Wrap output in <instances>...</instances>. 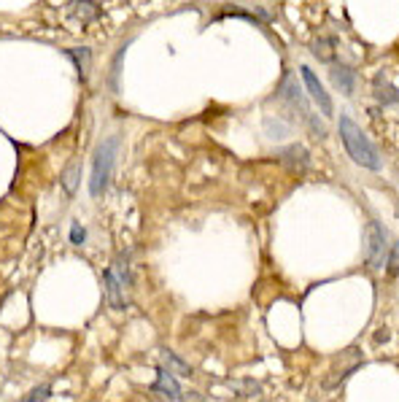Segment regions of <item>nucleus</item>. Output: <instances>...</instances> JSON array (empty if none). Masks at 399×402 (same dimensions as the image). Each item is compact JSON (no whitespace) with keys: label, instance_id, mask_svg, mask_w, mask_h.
<instances>
[{"label":"nucleus","instance_id":"6e6552de","mask_svg":"<svg viewBox=\"0 0 399 402\" xmlns=\"http://www.w3.org/2000/svg\"><path fill=\"white\" fill-rule=\"evenodd\" d=\"M152 389L156 394H165L167 400H181V389H178V381L165 370V368H156V381L152 383Z\"/></svg>","mask_w":399,"mask_h":402},{"label":"nucleus","instance_id":"f257e3e1","mask_svg":"<svg viewBox=\"0 0 399 402\" xmlns=\"http://www.w3.org/2000/svg\"><path fill=\"white\" fill-rule=\"evenodd\" d=\"M340 138H342V146H345L348 157H351L356 165H362V168H367V170H380L383 159L378 154L375 143L362 132V127L354 122L351 117H345V114L340 117Z\"/></svg>","mask_w":399,"mask_h":402},{"label":"nucleus","instance_id":"4468645a","mask_svg":"<svg viewBox=\"0 0 399 402\" xmlns=\"http://www.w3.org/2000/svg\"><path fill=\"white\" fill-rule=\"evenodd\" d=\"M159 359H162L165 365H170L173 370L184 372V375H192V368H189L186 362H181V359H178V356H176L173 351H167V348H162V351H159Z\"/></svg>","mask_w":399,"mask_h":402},{"label":"nucleus","instance_id":"ddd939ff","mask_svg":"<svg viewBox=\"0 0 399 402\" xmlns=\"http://www.w3.org/2000/svg\"><path fill=\"white\" fill-rule=\"evenodd\" d=\"M62 186H65L68 194H76V189H79V165H76V162H70V165L65 168V173H62Z\"/></svg>","mask_w":399,"mask_h":402},{"label":"nucleus","instance_id":"20e7f679","mask_svg":"<svg viewBox=\"0 0 399 402\" xmlns=\"http://www.w3.org/2000/svg\"><path fill=\"white\" fill-rule=\"evenodd\" d=\"M303 81H305V87H307V92H310V97L316 100V105L321 108V114L324 117H332V100H329V92L321 87V81H318V76L307 68V65H303Z\"/></svg>","mask_w":399,"mask_h":402},{"label":"nucleus","instance_id":"f03ea898","mask_svg":"<svg viewBox=\"0 0 399 402\" xmlns=\"http://www.w3.org/2000/svg\"><path fill=\"white\" fill-rule=\"evenodd\" d=\"M116 149H119V138L111 135L105 138L97 152H94V162H92V181H90V192L94 197L103 194L108 184H111V176H114V165H116Z\"/></svg>","mask_w":399,"mask_h":402},{"label":"nucleus","instance_id":"423d86ee","mask_svg":"<svg viewBox=\"0 0 399 402\" xmlns=\"http://www.w3.org/2000/svg\"><path fill=\"white\" fill-rule=\"evenodd\" d=\"M329 79H332V84H335L342 94H351L354 92V84H356V70H354L351 65L335 62V65L329 68Z\"/></svg>","mask_w":399,"mask_h":402},{"label":"nucleus","instance_id":"9b49d317","mask_svg":"<svg viewBox=\"0 0 399 402\" xmlns=\"http://www.w3.org/2000/svg\"><path fill=\"white\" fill-rule=\"evenodd\" d=\"M65 54L76 60V65H79V76H81V79L90 76V65H92V52H90V49H68Z\"/></svg>","mask_w":399,"mask_h":402},{"label":"nucleus","instance_id":"f3484780","mask_svg":"<svg viewBox=\"0 0 399 402\" xmlns=\"http://www.w3.org/2000/svg\"><path fill=\"white\" fill-rule=\"evenodd\" d=\"M87 241V230H84V224H79V221H73V227H70V243H76V246H81Z\"/></svg>","mask_w":399,"mask_h":402},{"label":"nucleus","instance_id":"2eb2a0df","mask_svg":"<svg viewBox=\"0 0 399 402\" xmlns=\"http://www.w3.org/2000/svg\"><path fill=\"white\" fill-rule=\"evenodd\" d=\"M124 52H127V43H124L122 49H119V54H116V60H114V68H111V90L116 92L119 90V73H122V60H124Z\"/></svg>","mask_w":399,"mask_h":402},{"label":"nucleus","instance_id":"9d476101","mask_svg":"<svg viewBox=\"0 0 399 402\" xmlns=\"http://www.w3.org/2000/svg\"><path fill=\"white\" fill-rule=\"evenodd\" d=\"M375 97H378L383 105H394V103H397V90H394V84L386 81V76H378V79H375Z\"/></svg>","mask_w":399,"mask_h":402},{"label":"nucleus","instance_id":"dca6fc26","mask_svg":"<svg viewBox=\"0 0 399 402\" xmlns=\"http://www.w3.org/2000/svg\"><path fill=\"white\" fill-rule=\"evenodd\" d=\"M397 262H399V248L397 246H389V254H386V270H389V276L394 279L397 276Z\"/></svg>","mask_w":399,"mask_h":402},{"label":"nucleus","instance_id":"7ed1b4c3","mask_svg":"<svg viewBox=\"0 0 399 402\" xmlns=\"http://www.w3.org/2000/svg\"><path fill=\"white\" fill-rule=\"evenodd\" d=\"M389 232L380 221H369L367 224V268L380 270L389 254Z\"/></svg>","mask_w":399,"mask_h":402},{"label":"nucleus","instance_id":"1a4fd4ad","mask_svg":"<svg viewBox=\"0 0 399 402\" xmlns=\"http://www.w3.org/2000/svg\"><path fill=\"white\" fill-rule=\"evenodd\" d=\"M97 14L100 11H97V6H94L92 0H76L73 8H70V17H76L79 22H87V25L97 19Z\"/></svg>","mask_w":399,"mask_h":402},{"label":"nucleus","instance_id":"39448f33","mask_svg":"<svg viewBox=\"0 0 399 402\" xmlns=\"http://www.w3.org/2000/svg\"><path fill=\"white\" fill-rule=\"evenodd\" d=\"M280 159H283V165H286L291 173H297V176H303V173L310 170V152H307L305 146H300V143L280 149Z\"/></svg>","mask_w":399,"mask_h":402},{"label":"nucleus","instance_id":"f8f14e48","mask_svg":"<svg viewBox=\"0 0 399 402\" xmlns=\"http://www.w3.org/2000/svg\"><path fill=\"white\" fill-rule=\"evenodd\" d=\"M335 49H338V41H335V38H318V41L313 43L316 57L324 60V62L335 60Z\"/></svg>","mask_w":399,"mask_h":402},{"label":"nucleus","instance_id":"0eeeda50","mask_svg":"<svg viewBox=\"0 0 399 402\" xmlns=\"http://www.w3.org/2000/svg\"><path fill=\"white\" fill-rule=\"evenodd\" d=\"M105 294H108V303H111V308H124L127 305V294H124V286L122 281H119V276L114 273V268H108L105 270Z\"/></svg>","mask_w":399,"mask_h":402},{"label":"nucleus","instance_id":"a211bd4d","mask_svg":"<svg viewBox=\"0 0 399 402\" xmlns=\"http://www.w3.org/2000/svg\"><path fill=\"white\" fill-rule=\"evenodd\" d=\"M49 400V386H38L32 389V394L28 397V402H46Z\"/></svg>","mask_w":399,"mask_h":402}]
</instances>
